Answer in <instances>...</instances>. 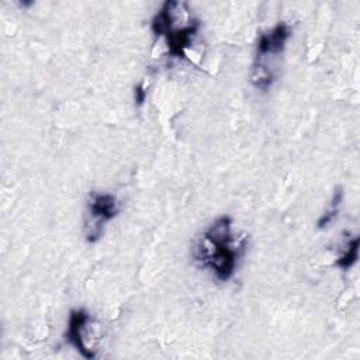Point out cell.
<instances>
[{"instance_id":"52a82bcc","label":"cell","mask_w":360,"mask_h":360,"mask_svg":"<svg viewBox=\"0 0 360 360\" xmlns=\"http://www.w3.org/2000/svg\"><path fill=\"white\" fill-rule=\"evenodd\" d=\"M342 202H343V190H342V187H338L332 194L329 205L326 207V210L323 211V214L319 217V219L316 222V226L319 229H323V228L329 226L338 218Z\"/></svg>"},{"instance_id":"277c9868","label":"cell","mask_w":360,"mask_h":360,"mask_svg":"<svg viewBox=\"0 0 360 360\" xmlns=\"http://www.w3.org/2000/svg\"><path fill=\"white\" fill-rule=\"evenodd\" d=\"M120 201L111 193L90 191L86 200L83 233L89 243H96L104 233L105 224L120 214Z\"/></svg>"},{"instance_id":"ba28073f","label":"cell","mask_w":360,"mask_h":360,"mask_svg":"<svg viewBox=\"0 0 360 360\" xmlns=\"http://www.w3.org/2000/svg\"><path fill=\"white\" fill-rule=\"evenodd\" d=\"M134 100H135L136 105H142L145 103V100H146V89H145L143 83H138L134 87Z\"/></svg>"},{"instance_id":"3957f363","label":"cell","mask_w":360,"mask_h":360,"mask_svg":"<svg viewBox=\"0 0 360 360\" xmlns=\"http://www.w3.org/2000/svg\"><path fill=\"white\" fill-rule=\"evenodd\" d=\"M290 37L291 27L284 21L277 22L259 35L250 69V83L255 89L264 93L277 80L281 56Z\"/></svg>"},{"instance_id":"6da1fadb","label":"cell","mask_w":360,"mask_h":360,"mask_svg":"<svg viewBox=\"0 0 360 360\" xmlns=\"http://www.w3.org/2000/svg\"><path fill=\"white\" fill-rule=\"evenodd\" d=\"M249 236L233 229L229 215L217 217L193 242L194 263L218 281H228L235 274L248 249Z\"/></svg>"},{"instance_id":"5b68a950","label":"cell","mask_w":360,"mask_h":360,"mask_svg":"<svg viewBox=\"0 0 360 360\" xmlns=\"http://www.w3.org/2000/svg\"><path fill=\"white\" fill-rule=\"evenodd\" d=\"M93 318L91 315L83 309H72L69 312V319H68V328H66V342L76 349V352L87 359L91 360L96 357V349L89 343V326L91 325Z\"/></svg>"},{"instance_id":"8992f818","label":"cell","mask_w":360,"mask_h":360,"mask_svg":"<svg viewBox=\"0 0 360 360\" xmlns=\"http://www.w3.org/2000/svg\"><path fill=\"white\" fill-rule=\"evenodd\" d=\"M359 242H360L359 236L347 238L343 252L335 260L336 267L342 269L343 271H347L349 269H352L357 263V260H359Z\"/></svg>"},{"instance_id":"7a4b0ae2","label":"cell","mask_w":360,"mask_h":360,"mask_svg":"<svg viewBox=\"0 0 360 360\" xmlns=\"http://www.w3.org/2000/svg\"><path fill=\"white\" fill-rule=\"evenodd\" d=\"M201 28L200 20L193 14L188 3L166 0L150 21V31L163 38L170 58L183 60L193 48Z\"/></svg>"}]
</instances>
